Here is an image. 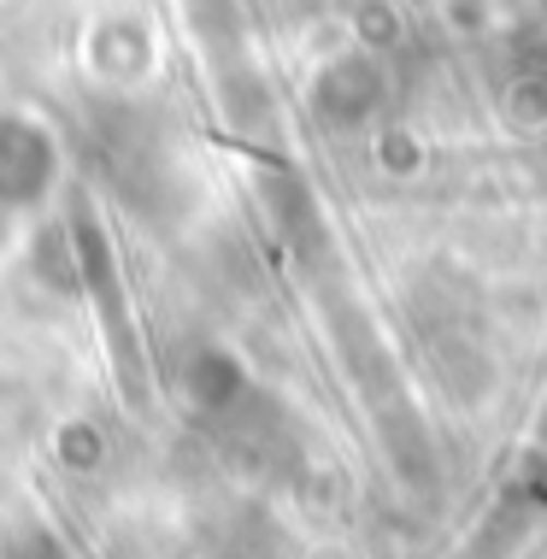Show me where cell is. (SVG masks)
<instances>
[{
    "instance_id": "5b68a950",
    "label": "cell",
    "mask_w": 547,
    "mask_h": 559,
    "mask_svg": "<svg viewBox=\"0 0 547 559\" xmlns=\"http://www.w3.org/2000/svg\"><path fill=\"white\" fill-rule=\"evenodd\" d=\"M0 559H71V548L48 531V524L7 519V524H0Z\"/></svg>"
},
{
    "instance_id": "8992f818",
    "label": "cell",
    "mask_w": 547,
    "mask_h": 559,
    "mask_svg": "<svg viewBox=\"0 0 547 559\" xmlns=\"http://www.w3.org/2000/svg\"><path fill=\"white\" fill-rule=\"evenodd\" d=\"M59 460H66L71 472H88V465L100 460V436L83 430V425H71L66 436H59Z\"/></svg>"
},
{
    "instance_id": "277c9868",
    "label": "cell",
    "mask_w": 547,
    "mask_h": 559,
    "mask_svg": "<svg viewBox=\"0 0 547 559\" xmlns=\"http://www.w3.org/2000/svg\"><path fill=\"white\" fill-rule=\"evenodd\" d=\"M29 265H36V277L48 289H78V248H71L66 224H41L36 248H29Z\"/></svg>"
},
{
    "instance_id": "6da1fadb",
    "label": "cell",
    "mask_w": 547,
    "mask_h": 559,
    "mask_svg": "<svg viewBox=\"0 0 547 559\" xmlns=\"http://www.w3.org/2000/svg\"><path fill=\"white\" fill-rule=\"evenodd\" d=\"M83 147L100 165L112 194H130L135 206H159L171 194V147H165L159 124L124 95H106L83 118Z\"/></svg>"
},
{
    "instance_id": "7a4b0ae2",
    "label": "cell",
    "mask_w": 547,
    "mask_h": 559,
    "mask_svg": "<svg viewBox=\"0 0 547 559\" xmlns=\"http://www.w3.org/2000/svg\"><path fill=\"white\" fill-rule=\"evenodd\" d=\"M66 230H71V248H78V289L95 300V319L106 330V347H112V366H118V383L142 389V366H135V330H130V307H124V277H118V248L100 224V201L88 189H71L66 194Z\"/></svg>"
},
{
    "instance_id": "3957f363",
    "label": "cell",
    "mask_w": 547,
    "mask_h": 559,
    "mask_svg": "<svg viewBox=\"0 0 547 559\" xmlns=\"http://www.w3.org/2000/svg\"><path fill=\"white\" fill-rule=\"evenodd\" d=\"M59 189V142L24 112H0V213H36Z\"/></svg>"
}]
</instances>
